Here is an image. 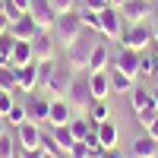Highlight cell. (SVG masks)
<instances>
[{
	"label": "cell",
	"mask_w": 158,
	"mask_h": 158,
	"mask_svg": "<svg viewBox=\"0 0 158 158\" xmlns=\"http://www.w3.org/2000/svg\"><path fill=\"white\" fill-rule=\"evenodd\" d=\"M95 44H98V41H95V32L85 29V32L67 48V63H70V70H76V73L89 70V57H92V51H95Z\"/></svg>",
	"instance_id": "obj_1"
},
{
	"label": "cell",
	"mask_w": 158,
	"mask_h": 158,
	"mask_svg": "<svg viewBox=\"0 0 158 158\" xmlns=\"http://www.w3.org/2000/svg\"><path fill=\"white\" fill-rule=\"evenodd\" d=\"M82 32H85V22H82V13H79V10H70V13H60V16H57L54 38H57L63 48H70Z\"/></svg>",
	"instance_id": "obj_2"
},
{
	"label": "cell",
	"mask_w": 158,
	"mask_h": 158,
	"mask_svg": "<svg viewBox=\"0 0 158 158\" xmlns=\"http://www.w3.org/2000/svg\"><path fill=\"white\" fill-rule=\"evenodd\" d=\"M67 101L73 104L76 111H89V104L95 101V95H92V85H89V70L82 73H76L73 76V82H70V92H67Z\"/></svg>",
	"instance_id": "obj_3"
},
{
	"label": "cell",
	"mask_w": 158,
	"mask_h": 158,
	"mask_svg": "<svg viewBox=\"0 0 158 158\" xmlns=\"http://www.w3.org/2000/svg\"><path fill=\"white\" fill-rule=\"evenodd\" d=\"M130 108H133L136 120H139L142 127H149L155 117H158L155 98H152V92H149V89H133V92H130Z\"/></svg>",
	"instance_id": "obj_4"
},
{
	"label": "cell",
	"mask_w": 158,
	"mask_h": 158,
	"mask_svg": "<svg viewBox=\"0 0 158 158\" xmlns=\"http://www.w3.org/2000/svg\"><path fill=\"white\" fill-rule=\"evenodd\" d=\"M120 48H133V51H149L155 44V35H152V25L146 22H136V25H130V29H123L120 35Z\"/></svg>",
	"instance_id": "obj_5"
},
{
	"label": "cell",
	"mask_w": 158,
	"mask_h": 158,
	"mask_svg": "<svg viewBox=\"0 0 158 158\" xmlns=\"http://www.w3.org/2000/svg\"><path fill=\"white\" fill-rule=\"evenodd\" d=\"M29 16L38 22V29H41V32H51V29L57 25V16H60V13L51 6V0H32Z\"/></svg>",
	"instance_id": "obj_6"
},
{
	"label": "cell",
	"mask_w": 158,
	"mask_h": 158,
	"mask_svg": "<svg viewBox=\"0 0 158 158\" xmlns=\"http://www.w3.org/2000/svg\"><path fill=\"white\" fill-rule=\"evenodd\" d=\"M73 76H76V70H70V63H57L44 89L51 92V95H60V98H63V95L70 92V82H73Z\"/></svg>",
	"instance_id": "obj_7"
},
{
	"label": "cell",
	"mask_w": 158,
	"mask_h": 158,
	"mask_svg": "<svg viewBox=\"0 0 158 158\" xmlns=\"http://www.w3.org/2000/svg\"><path fill=\"white\" fill-rule=\"evenodd\" d=\"M123 13L117 10V6H108V10H101V35L104 38H120L123 35Z\"/></svg>",
	"instance_id": "obj_8"
},
{
	"label": "cell",
	"mask_w": 158,
	"mask_h": 158,
	"mask_svg": "<svg viewBox=\"0 0 158 158\" xmlns=\"http://www.w3.org/2000/svg\"><path fill=\"white\" fill-rule=\"evenodd\" d=\"M152 0H127V3L120 6V13H123V19L130 22V25H136V22H146L149 16H152Z\"/></svg>",
	"instance_id": "obj_9"
},
{
	"label": "cell",
	"mask_w": 158,
	"mask_h": 158,
	"mask_svg": "<svg viewBox=\"0 0 158 158\" xmlns=\"http://www.w3.org/2000/svg\"><path fill=\"white\" fill-rule=\"evenodd\" d=\"M13 133H16L19 149H38V146H41V127H38L35 120H25L22 127L13 130Z\"/></svg>",
	"instance_id": "obj_10"
},
{
	"label": "cell",
	"mask_w": 158,
	"mask_h": 158,
	"mask_svg": "<svg viewBox=\"0 0 158 158\" xmlns=\"http://www.w3.org/2000/svg\"><path fill=\"white\" fill-rule=\"evenodd\" d=\"M38 32H41V29H38V22L29 16V13H25V16H19L16 22L10 25V35L16 38V41H35Z\"/></svg>",
	"instance_id": "obj_11"
},
{
	"label": "cell",
	"mask_w": 158,
	"mask_h": 158,
	"mask_svg": "<svg viewBox=\"0 0 158 158\" xmlns=\"http://www.w3.org/2000/svg\"><path fill=\"white\" fill-rule=\"evenodd\" d=\"M139 57H142V51H133V48H120V54H117L114 67H117V70H123L127 76L139 79Z\"/></svg>",
	"instance_id": "obj_12"
},
{
	"label": "cell",
	"mask_w": 158,
	"mask_h": 158,
	"mask_svg": "<svg viewBox=\"0 0 158 158\" xmlns=\"http://www.w3.org/2000/svg\"><path fill=\"white\" fill-rule=\"evenodd\" d=\"M48 114H51V101L32 92V95H29V104H25V117L41 127V123H48Z\"/></svg>",
	"instance_id": "obj_13"
},
{
	"label": "cell",
	"mask_w": 158,
	"mask_h": 158,
	"mask_svg": "<svg viewBox=\"0 0 158 158\" xmlns=\"http://www.w3.org/2000/svg\"><path fill=\"white\" fill-rule=\"evenodd\" d=\"M73 120V104L67 98H54L51 101V114H48V123L51 127H63Z\"/></svg>",
	"instance_id": "obj_14"
},
{
	"label": "cell",
	"mask_w": 158,
	"mask_h": 158,
	"mask_svg": "<svg viewBox=\"0 0 158 158\" xmlns=\"http://www.w3.org/2000/svg\"><path fill=\"white\" fill-rule=\"evenodd\" d=\"M32 51H35V63L38 60H54V51H57L54 35L51 32H38V38L32 41Z\"/></svg>",
	"instance_id": "obj_15"
},
{
	"label": "cell",
	"mask_w": 158,
	"mask_h": 158,
	"mask_svg": "<svg viewBox=\"0 0 158 158\" xmlns=\"http://www.w3.org/2000/svg\"><path fill=\"white\" fill-rule=\"evenodd\" d=\"M108 76H111V92H114V95H130V92L136 89V85H133L136 79H133V76H127L123 70H117L114 63L108 67Z\"/></svg>",
	"instance_id": "obj_16"
},
{
	"label": "cell",
	"mask_w": 158,
	"mask_h": 158,
	"mask_svg": "<svg viewBox=\"0 0 158 158\" xmlns=\"http://www.w3.org/2000/svg\"><path fill=\"white\" fill-rule=\"evenodd\" d=\"M89 85H92V95H95V101H104L111 95V76L108 70H101V73H89Z\"/></svg>",
	"instance_id": "obj_17"
},
{
	"label": "cell",
	"mask_w": 158,
	"mask_h": 158,
	"mask_svg": "<svg viewBox=\"0 0 158 158\" xmlns=\"http://www.w3.org/2000/svg\"><path fill=\"white\" fill-rule=\"evenodd\" d=\"M6 63H13V67H29V63H35L32 41H16V44H13V54H10V60H6Z\"/></svg>",
	"instance_id": "obj_18"
},
{
	"label": "cell",
	"mask_w": 158,
	"mask_h": 158,
	"mask_svg": "<svg viewBox=\"0 0 158 158\" xmlns=\"http://www.w3.org/2000/svg\"><path fill=\"white\" fill-rule=\"evenodd\" d=\"M95 136L101 139V146H104V149H114L117 142H120V130H117L114 120H101V123L95 127Z\"/></svg>",
	"instance_id": "obj_19"
},
{
	"label": "cell",
	"mask_w": 158,
	"mask_h": 158,
	"mask_svg": "<svg viewBox=\"0 0 158 158\" xmlns=\"http://www.w3.org/2000/svg\"><path fill=\"white\" fill-rule=\"evenodd\" d=\"M133 158H158V139L142 133L133 139Z\"/></svg>",
	"instance_id": "obj_20"
},
{
	"label": "cell",
	"mask_w": 158,
	"mask_h": 158,
	"mask_svg": "<svg viewBox=\"0 0 158 158\" xmlns=\"http://www.w3.org/2000/svg\"><path fill=\"white\" fill-rule=\"evenodd\" d=\"M16 79H19V92H32L38 89V73H35V63H29V67H19L16 70Z\"/></svg>",
	"instance_id": "obj_21"
},
{
	"label": "cell",
	"mask_w": 158,
	"mask_h": 158,
	"mask_svg": "<svg viewBox=\"0 0 158 158\" xmlns=\"http://www.w3.org/2000/svg\"><path fill=\"white\" fill-rule=\"evenodd\" d=\"M108 67H111L108 48H104V44H95V51H92V57H89V73H101V70H108Z\"/></svg>",
	"instance_id": "obj_22"
},
{
	"label": "cell",
	"mask_w": 158,
	"mask_h": 158,
	"mask_svg": "<svg viewBox=\"0 0 158 158\" xmlns=\"http://www.w3.org/2000/svg\"><path fill=\"white\" fill-rule=\"evenodd\" d=\"M95 127H98V123H92V120H89V114H82V117H73V120H70V130H73L76 142H82L89 133H95Z\"/></svg>",
	"instance_id": "obj_23"
},
{
	"label": "cell",
	"mask_w": 158,
	"mask_h": 158,
	"mask_svg": "<svg viewBox=\"0 0 158 158\" xmlns=\"http://www.w3.org/2000/svg\"><path fill=\"white\" fill-rule=\"evenodd\" d=\"M16 70H19V67H13V63H6V67L0 70V92H13V95L19 92V79H16Z\"/></svg>",
	"instance_id": "obj_24"
},
{
	"label": "cell",
	"mask_w": 158,
	"mask_h": 158,
	"mask_svg": "<svg viewBox=\"0 0 158 158\" xmlns=\"http://www.w3.org/2000/svg\"><path fill=\"white\" fill-rule=\"evenodd\" d=\"M51 136H54L60 146H63V152H70V149H73V142H76V136H73L70 123H63V127H51Z\"/></svg>",
	"instance_id": "obj_25"
},
{
	"label": "cell",
	"mask_w": 158,
	"mask_h": 158,
	"mask_svg": "<svg viewBox=\"0 0 158 158\" xmlns=\"http://www.w3.org/2000/svg\"><path fill=\"white\" fill-rule=\"evenodd\" d=\"M41 149L51 152V155H57V158H67V152H63V146L51 136V130H41Z\"/></svg>",
	"instance_id": "obj_26"
},
{
	"label": "cell",
	"mask_w": 158,
	"mask_h": 158,
	"mask_svg": "<svg viewBox=\"0 0 158 158\" xmlns=\"http://www.w3.org/2000/svg\"><path fill=\"white\" fill-rule=\"evenodd\" d=\"M54 67H57V60H38V63H35L38 89H44V85H48V79H51V73H54Z\"/></svg>",
	"instance_id": "obj_27"
},
{
	"label": "cell",
	"mask_w": 158,
	"mask_h": 158,
	"mask_svg": "<svg viewBox=\"0 0 158 158\" xmlns=\"http://www.w3.org/2000/svg\"><path fill=\"white\" fill-rule=\"evenodd\" d=\"M85 114H89V120H92V123H101V120H111V114H108V104H104V101H92Z\"/></svg>",
	"instance_id": "obj_28"
},
{
	"label": "cell",
	"mask_w": 158,
	"mask_h": 158,
	"mask_svg": "<svg viewBox=\"0 0 158 158\" xmlns=\"http://www.w3.org/2000/svg\"><path fill=\"white\" fill-rule=\"evenodd\" d=\"M25 120H29V117H25V104H13V108L6 111V127H22Z\"/></svg>",
	"instance_id": "obj_29"
},
{
	"label": "cell",
	"mask_w": 158,
	"mask_h": 158,
	"mask_svg": "<svg viewBox=\"0 0 158 158\" xmlns=\"http://www.w3.org/2000/svg\"><path fill=\"white\" fill-rule=\"evenodd\" d=\"M155 63H152V51H142L139 57V79H155Z\"/></svg>",
	"instance_id": "obj_30"
},
{
	"label": "cell",
	"mask_w": 158,
	"mask_h": 158,
	"mask_svg": "<svg viewBox=\"0 0 158 158\" xmlns=\"http://www.w3.org/2000/svg\"><path fill=\"white\" fill-rule=\"evenodd\" d=\"M79 13H82V22H85V29H92V32H98L101 35V13L98 10H79Z\"/></svg>",
	"instance_id": "obj_31"
},
{
	"label": "cell",
	"mask_w": 158,
	"mask_h": 158,
	"mask_svg": "<svg viewBox=\"0 0 158 158\" xmlns=\"http://www.w3.org/2000/svg\"><path fill=\"white\" fill-rule=\"evenodd\" d=\"M19 152V142H13L10 133H0V158H16Z\"/></svg>",
	"instance_id": "obj_32"
},
{
	"label": "cell",
	"mask_w": 158,
	"mask_h": 158,
	"mask_svg": "<svg viewBox=\"0 0 158 158\" xmlns=\"http://www.w3.org/2000/svg\"><path fill=\"white\" fill-rule=\"evenodd\" d=\"M82 142H85V149H89V158H101V155H104V146H101V139H98L95 133H89Z\"/></svg>",
	"instance_id": "obj_33"
},
{
	"label": "cell",
	"mask_w": 158,
	"mask_h": 158,
	"mask_svg": "<svg viewBox=\"0 0 158 158\" xmlns=\"http://www.w3.org/2000/svg\"><path fill=\"white\" fill-rule=\"evenodd\" d=\"M13 44H16V38H13L10 32H6V35H0V57H6V60H10V54H13Z\"/></svg>",
	"instance_id": "obj_34"
},
{
	"label": "cell",
	"mask_w": 158,
	"mask_h": 158,
	"mask_svg": "<svg viewBox=\"0 0 158 158\" xmlns=\"http://www.w3.org/2000/svg\"><path fill=\"white\" fill-rule=\"evenodd\" d=\"M67 158H89V149H85V142H73V149L67 152Z\"/></svg>",
	"instance_id": "obj_35"
},
{
	"label": "cell",
	"mask_w": 158,
	"mask_h": 158,
	"mask_svg": "<svg viewBox=\"0 0 158 158\" xmlns=\"http://www.w3.org/2000/svg\"><path fill=\"white\" fill-rule=\"evenodd\" d=\"M51 6L57 13H70V10H76V0H51Z\"/></svg>",
	"instance_id": "obj_36"
},
{
	"label": "cell",
	"mask_w": 158,
	"mask_h": 158,
	"mask_svg": "<svg viewBox=\"0 0 158 158\" xmlns=\"http://www.w3.org/2000/svg\"><path fill=\"white\" fill-rule=\"evenodd\" d=\"M13 104H16L13 101V92H0V111H3V117H6V111L13 108Z\"/></svg>",
	"instance_id": "obj_37"
},
{
	"label": "cell",
	"mask_w": 158,
	"mask_h": 158,
	"mask_svg": "<svg viewBox=\"0 0 158 158\" xmlns=\"http://www.w3.org/2000/svg\"><path fill=\"white\" fill-rule=\"evenodd\" d=\"M19 158H44V149H19Z\"/></svg>",
	"instance_id": "obj_38"
},
{
	"label": "cell",
	"mask_w": 158,
	"mask_h": 158,
	"mask_svg": "<svg viewBox=\"0 0 158 158\" xmlns=\"http://www.w3.org/2000/svg\"><path fill=\"white\" fill-rule=\"evenodd\" d=\"M108 6H111V0H85V10H98L101 13V10H108Z\"/></svg>",
	"instance_id": "obj_39"
},
{
	"label": "cell",
	"mask_w": 158,
	"mask_h": 158,
	"mask_svg": "<svg viewBox=\"0 0 158 158\" xmlns=\"http://www.w3.org/2000/svg\"><path fill=\"white\" fill-rule=\"evenodd\" d=\"M10 25H13V19L6 16V13H0V35H6V32H10Z\"/></svg>",
	"instance_id": "obj_40"
},
{
	"label": "cell",
	"mask_w": 158,
	"mask_h": 158,
	"mask_svg": "<svg viewBox=\"0 0 158 158\" xmlns=\"http://www.w3.org/2000/svg\"><path fill=\"white\" fill-rule=\"evenodd\" d=\"M101 158H123V152L114 146V149H104V155H101Z\"/></svg>",
	"instance_id": "obj_41"
},
{
	"label": "cell",
	"mask_w": 158,
	"mask_h": 158,
	"mask_svg": "<svg viewBox=\"0 0 158 158\" xmlns=\"http://www.w3.org/2000/svg\"><path fill=\"white\" fill-rule=\"evenodd\" d=\"M146 133H149L152 139H158V117H155V120H152V123L146 127Z\"/></svg>",
	"instance_id": "obj_42"
},
{
	"label": "cell",
	"mask_w": 158,
	"mask_h": 158,
	"mask_svg": "<svg viewBox=\"0 0 158 158\" xmlns=\"http://www.w3.org/2000/svg\"><path fill=\"white\" fill-rule=\"evenodd\" d=\"M152 63H155V73H158V44L152 48Z\"/></svg>",
	"instance_id": "obj_43"
},
{
	"label": "cell",
	"mask_w": 158,
	"mask_h": 158,
	"mask_svg": "<svg viewBox=\"0 0 158 158\" xmlns=\"http://www.w3.org/2000/svg\"><path fill=\"white\" fill-rule=\"evenodd\" d=\"M0 133H6V117H3V111H0Z\"/></svg>",
	"instance_id": "obj_44"
},
{
	"label": "cell",
	"mask_w": 158,
	"mask_h": 158,
	"mask_svg": "<svg viewBox=\"0 0 158 158\" xmlns=\"http://www.w3.org/2000/svg\"><path fill=\"white\" fill-rule=\"evenodd\" d=\"M123 3H127V0H111V6H117V10H120Z\"/></svg>",
	"instance_id": "obj_45"
},
{
	"label": "cell",
	"mask_w": 158,
	"mask_h": 158,
	"mask_svg": "<svg viewBox=\"0 0 158 158\" xmlns=\"http://www.w3.org/2000/svg\"><path fill=\"white\" fill-rule=\"evenodd\" d=\"M152 35H155V44H158V22L152 25Z\"/></svg>",
	"instance_id": "obj_46"
},
{
	"label": "cell",
	"mask_w": 158,
	"mask_h": 158,
	"mask_svg": "<svg viewBox=\"0 0 158 158\" xmlns=\"http://www.w3.org/2000/svg\"><path fill=\"white\" fill-rule=\"evenodd\" d=\"M152 98H155V108H158V89H155V92H152Z\"/></svg>",
	"instance_id": "obj_47"
},
{
	"label": "cell",
	"mask_w": 158,
	"mask_h": 158,
	"mask_svg": "<svg viewBox=\"0 0 158 158\" xmlns=\"http://www.w3.org/2000/svg\"><path fill=\"white\" fill-rule=\"evenodd\" d=\"M3 67H6V57H0V70H3Z\"/></svg>",
	"instance_id": "obj_48"
},
{
	"label": "cell",
	"mask_w": 158,
	"mask_h": 158,
	"mask_svg": "<svg viewBox=\"0 0 158 158\" xmlns=\"http://www.w3.org/2000/svg\"><path fill=\"white\" fill-rule=\"evenodd\" d=\"M44 158H57V155H51V152H44Z\"/></svg>",
	"instance_id": "obj_49"
},
{
	"label": "cell",
	"mask_w": 158,
	"mask_h": 158,
	"mask_svg": "<svg viewBox=\"0 0 158 158\" xmlns=\"http://www.w3.org/2000/svg\"><path fill=\"white\" fill-rule=\"evenodd\" d=\"M0 13H3V0H0Z\"/></svg>",
	"instance_id": "obj_50"
},
{
	"label": "cell",
	"mask_w": 158,
	"mask_h": 158,
	"mask_svg": "<svg viewBox=\"0 0 158 158\" xmlns=\"http://www.w3.org/2000/svg\"><path fill=\"white\" fill-rule=\"evenodd\" d=\"M152 3H155V6H158V0H152Z\"/></svg>",
	"instance_id": "obj_51"
},
{
	"label": "cell",
	"mask_w": 158,
	"mask_h": 158,
	"mask_svg": "<svg viewBox=\"0 0 158 158\" xmlns=\"http://www.w3.org/2000/svg\"><path fill=\"white\" fill-rule=\"evenodd\" d=\"M16 158H19V152H16Z\"/></svg>",
	"instance_id": "obj_52"
}]
</instances>
